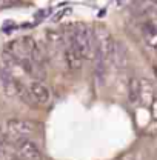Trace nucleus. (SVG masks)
Returning a JSON list of instances; mask_svg holds the SVG:
<instances>
[{"instance_id": "15", "label": "nucleus", "mask_w": 157, "mask_h": 160, "mask_svg": "<svg viewBox=\"0 0 157 160\" xmlns=\"http://www.w3.org/2000/svg\"><path fill=\"white\" fill-rule=\"evenodd\" d=\"M154 74H156V77H157V66L154 68Z\"/></svg>"}, {"instance_id": "16", "label": "nucleus", "mask_w": 157, "mask_h": 160, "mask_svg": "<svg viewBox=\"0 0 157 160\" xmlns=\"http://www.w3.org/2000/svg\"><path fill=\"white\" fill-rule=\"evenodd\" d=\"M153 25H154V28H156V29H157V22H154V23H153Z\"/></svg>"}, {"instance_id": "11", "label": "nucleus", "mask_w": 157, "mask_h": 160, "mask_svg": "<svg viewBox=\"0 0 157 160\" xmlns=\"http://www.w3.org/2000/svg\"><path fill=\"white\" fill-rule=\"evenodd\" d=\"M143 34H145V39L148 42V45H151L153 48L157 49V29L154 28V25H146Z\"/></svg>"}, {"instance_id": "6", "label": "nucleus", "mask_w": 157, "mask_h": 160, "mask_svg": "<svg viewBox=\"0 0 157 160\" xmlns=\"http://www.w3.org/2000/svg\"><path fill=\"white\" fill-rule=\"evenodd\" d=\"M6 128H8V131L11 134L22 137V136L33 134L36 131V123L31 122V120H25V119H11V120H8Z\"/></svg>"}, {"instance_id": "3", "label": "nucleus", "mask_w": 157, "mask_h": 160, "mask_svg": "<svg viewBox=\"0 0 157 160\" xmlns=\"http://www.w3.org/2000/svg\"><path fill=\"white\" fill-rule=\"evenodd\" d=\"M20 82L13 77V74L5 69L3 66H0V89L5 96L8 97H16L17 91H19Z\"/></svg>"}, {"instance_id": "1", "label": "nucleus", "mask_w": 157, "mask_h": 160, "mask_svg": "<svg viewBox=\"0 0 157 160\" xmlns=\"http://www.w3.org/2000/svg\"><path fill=\"white\" fill-rule=\"evenodd\" d=\"M93 36H94V48H96V59H97L99 69H103L108 65V62L113 60L116 42L108 32V29L103 26H99L93 32Z\"/></svg>"}, {"instance_id": "9", "label": "nucleus", "mask_w": 157, "mask_h": 160, "mask_svg": "<svg viewBox=\"0 0 157 160\" xmlns=\"http://www.w3.org/2000/svg\"><path fill=\"white\" fill-rule=\"evenodd\" d=\"M128 97L131 103H137L140 100V80L133 79L129 80V85H128Z\"/></svg>"}, {"instance_id": "10", "label": "nucleus", "mask_w": 157, "mask_h": 160, "mask_svg": "<svg viewBox=\"0 0 157 160\" xmlns=\"http://www.w3.org/2000/svg\"><path fill=\"white\" fill-rule=\"evenodd\" d=\"M45 39L48 40L51 45H63V43H65L63 32H62V31H57V29H46Z\"/></svg>"}, {"instance_id": "5", "label": "nucleus", "mask_w": 157, "mask_h": 160, "mask_svg": "<svg viewBox=\"0 0 157 160\" xmlns=\"http://www.w3.org/2000/svg\"><path fill=\"white\" fill-rule=\"evenodd\" d=\"M28 92L33 103H37V105H48L51 100V92L48 86H45L40 82H31L28 85Z\"/></svg>"}, {"instance_id": "13", "label": "nucleus", "mask_w": 157, "mask_h": 160, "mask_svg": "<svg viewBox=\"0 0 157 160\" xmlns=\"http://www.w3.org/2000/svg\"><path fill=\"white\" fill-rule=\"evenodd\" d=\"M149 108H151V112H153L154 119H157V99L153 100V103L149 105Z\"/></svg>"}, {"instance_id": "8", "label": "nucleus", "mask_w": 157, "mask_h": 160, "mask_svg": "<svg viewBox=\"0 0 157 160\" xmlns=\"http://www.w3.org/2000/svg\"><path fill=\"white\" fill-rule=\"evenodd\" d=\"M154 99H156V96H154V88H153V85L146 79L140 80V100H142L145 105L149 106Z\"/></svg>"}, {"instance_id": "2", "label": "nucleus", "mask_w": 157, "mask_h": 160, "mask_svg": "<svg viewBox=\"0 0 157 160\" xmlns=\"http://www.w3.org/2000/svg\"><path fill=\"white\" fill-rule=\"evenodd\" d=\"M71 45L78 51L82 59H91L96 48H94V36L86 26H78L73 32Z\"/></svg>"}, {"instance_id": "14", "label": "nucleus", "mask_w": 157, "mask_h": 160, "mask_svg": "<svg viewBox=\"0 0 157 160\" xmlns=\"http://www.w3.org/2000/svg\"><path fill=\"white\" fill-rule=\"evenodd\" d=\"M5 140V131H3V126L0 125V143Z\"/></svg>"}, {"instance_id": "17", "label": "nucleus", "mask_w": 157, "mask_h": 160, "mask_svg": "<svg viewBox=\"0 0 157 160\" xmlns=\"http://www.w3.org/2000/svg\"><path fill=\"white\" fill-rule=\"evenodd\" d=\"M13 160H22V159H13Z\"/></svg>"}, {"instance_id": "4", "label": "nucleus", "mask_w": 157, "mask_h": 160, "mask_svg": "<svg viewBox=\"0 0 157 160\" xmlns=\"http://www.w3.org/2000/svg\"><path fill=\"white\" fill-rule=\"evenodd\" d=\"M17 152L22 160H42V152L39 146L28 139H20L17 142Z\"/></svg>"}, {"instance_id": "7", "label": "nucleus", "mask_w": 157, "mask_h": 160, "mask_svg": "<svg viewBox=\"0 0 157 160\" xmlns=\"http://www.w3.org/2000/svg\"><path fill=\"white\" fill-rule=\"evenodd\" d=\"M65 62H66V66L73 71H77L82 68V63H83V59L82 56L78 54V51L73 46L69 45L66 49H65Z\"/></svg>"}, {"instance_id": "12", "label": "nucleus", "mask_w": 157, "mask_h": 160, "mask_svg": "<svg viewBox=\"0 0 157 160\" xmlns=\"http://www.w3.org/2000/svg\"><path fill=\"white\" fill-rule=\"evenodd\" d=\"M19 2L20 0H0V8H8V6H13Z\"/></svg>"}]
</instances>
